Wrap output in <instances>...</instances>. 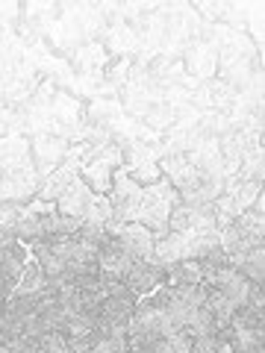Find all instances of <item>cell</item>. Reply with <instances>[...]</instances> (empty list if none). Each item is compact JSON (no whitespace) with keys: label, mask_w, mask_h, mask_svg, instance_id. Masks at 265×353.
Wrapping results in <instances>:
<instances>
[{"label":"cell","mask_w":265,"mask_h":353,"mask_svg":"<svg viewBox=\"0 0 265 353\" xmlns=\"http://www.w3.org/2000/svg\"><path fill=\"white\" fill-rule=\"evenodd\" d=\"M215 321L201 285H159L139 297L127 324L130 353H213Z\"/></svg>","instance_id":"1"},{"label":"cell","mask_w":265,"mask_h":353,"mask_svg":"<svg viewBox=\"0 0 265 353\" xmlns=\"http://www.w3.org/2000/svg\"><path fill=\"white\" fill-rule=\"evenodd\" d=\"M97 280L127 285L136 297L157 292L165 280V268L157 259V236L141 224L112 221L97 250Z\"/></svg>","instance_id":"2"},{"label":"cell","mask_w":265,"mask_h":353,"mask_svg":"<svg viewBox=\"0 0 265 353\" xmlns=\"http://www.w3.org/2000/svg\"><path fill=\"white\" fill-rule=\"evenodd\" d=\"M106 239V227L83 224L74 233L44 236L27 248L30 259L39 265L50 285L74 283L83 277H97V250Z\"/></svg>","instance_id":"3"},{"label":"cell","mask_w":265,"mask_h":353,"mask_svg":"<svg viewBox=\"0 0 265 353\" xmlns=\"http://www.w3.org/2000/svg\"><path fill=\"white\" fill-rule=\"evenodd\" d=\"M218 218L213 203H177L168 218L165 236L157 239V259L162 268L177 262L213 259L221 256Z\"/></svg>","instance_id":"4"},{"label":"cell","mask_w":265,"mask_h":353,"mask_svg":"<svg viewBox=\"0 0 265 353\" xmlns=\"http://www.w3.org/2000/svg\"><path fill=\"white\" fill-rule=\"evenodd\" d=\"M21 130L27 136H57L68 145H80L88 136L86 103L68 94L53 80H41L27 106L21 109Z\"/></svg>","instance_id":"5"},{"label":"cell","mask_w":265,"mask_h":353,"mask_svg":"<svg viewBox=\"0 0 265 353\" xmlns=\"http://www.w3.org/2000/svg\"><path fill=\"white\" fill-rule=\"evenodd\" d=\"M177 203H180V194L174 192V185L165 180V176L157 180L153 185L136 183L121 168L112 176L109 206H112L115 224H141V227H148L157 239H162L165 230H168V218H171Z\"/></svg>","instance_id":"6"},{"label":"cell","mask_w":265,"mask_h":353,"mask_svg":"<svg viewBox=\"0 0 265 353\" xmlns=\"http://www.w3.org/2000/svg\"><path fill=\"white\" fill-rule=\"evenodd\" d=\"M265 194L248 212L218 227L227 262L253 285H265Z\"/></svg>","instance_id":"7"},{"label":"cell","mask_w":265,"mask_h":353,"mask_svg":"<svg viewBox=\"0 0 265 353\" xmlns=\"http://www.w3.org/2000/svg\"><path fill=\"white\" fill-rule=\"evenodd\" d=\"M41 176L32 159L30 136L24 130H9L0 136V201L27 203L39 194Z\"/></svg>","instance_id":"8"},{"label":"cell","mask_w":265,"mask_h":353,"mask_svg":"<svg viewBox=\"0 0 265 353\" xmlns=\"http://www.w3.org/2000/svg\"><path fill=\"white\" fill-rule=\"evenodd\" d=\"M213 32L218 41V68H215L218 80L233 85L236 92L262 83V50L253 44L248 32L224 24H213Z\"/></svg>","instance_id":"9"},{"label":"cell","mask_w":265,"mask_h":353,"mask_svg":"<svg viewBox=\"0 0 265 353\" xmlns=\"http://www.w3.org/2000/svg\"><path fill=\"white\" fill-rule=\"evenodd\" d=\"M118 101L130 118L141 121L145 127L157 130V132H168V127L174 124V112H171L168 101H165V92H162L157 77L150 74L148 65L132 62L127 80L118 92Z\"/></svg>","instance_id":"10"},{"label":"cell","mask_w":265,"mask_h":353,"mask_svg":"<svg viewBox=\"0 0 265 353\" xmlns=\"http://www.w3.org/2000/svg\"><path fill=\"white\" fill-rule=\"evenodd\" d=\"M204 262V274H201V289L206 294L209 312H213L215 330L221 333L230 318H233L242 306H245L248 294H251V280H245L242 274L227 262V256H213V259H201Z\"/></svg>","instance_id":"11"},{"label":"cell","mask_w":265,"mask_h":353,"mask_svg":"<svg viewBox=\"0 0 265 353\" xmlns=\"http://www.w3.org/2000/svg\"><path fill=\"white\" fill-rule=\"evenodd\" d=\"M83 224L74 221L68 215H62L57 203L50 201H41V197H32V201L24 203V212H21V221H18V230H15V239L24 241L30 248L32 241H39L44 236H62V233H74L80 230Z\"/></svg>","instance_id":"12"},{"label":"cell","mask_w":265,"mask_h":353,"mask_svg":"<svg viewBox=\"0 0 265 353\" xmlns=\"http://www.w3.org/2000/svg\"><path fill=\"white\" fill-rule=\"evenodd\" d=\"M57 209L62 215L80 221V224H101V227L112 224V206H109V197L95 194L83 183V176H77L68 189L57 197Z\"/></svg>","instance_id":"13"},{"label":"cell","mask_w":265,"mask_h":353,"mask_svg":"<svg viewBox=\"0 0 265 353\" xmlns=\"http://www.w3.org/2000/svg\"><path fill=\"white\" fill-rule=\"evenodd\" d=\"M204 27V18L197 15V9L192 3H165V41L157 59H183L186 44L192 41V36Z\"/></svg>","instance_id":"14"},{"label":"cell","mask_w":265,"mask_h":353,"mask_svg":"<svg viewBox=\"0 0 265 353\" xmlns=\"http://www.w3.org/2000/svg\"><path fill=\"white\" fill-rule=\"evenodd\" d=\"M86 145V153L80 159V176L83 183L92 189L95 194L109 197L112 192V176L118 174L121 162H124V153H121L118 145Z\"/></svg>","instance_id":"15"},{"label":"cell","mask_w":265,"mask_h":353,"mask_svg":"<svg viewBox=\"0 0 265 353\" xmlns=\"http://www.w3.org/2000/svg\"><path fill=\"white\" fill-rule=\"evenodd\" d=\"M183 68H186V74H189L195 83L215 80V68H218V41H215V32H213V24H209V21H204V27L195 32L189 44H186Z\"/></svg>","instance_id":"16"},{"label":"cell","mask_w":265,"mask_h":353,"mask_svg":"<svg viewBox=\"0 0 265 353\" xmlns=\"http://www.w3.org/2000/svg\"><path fill=\"white\" fill-rule=\"evenodd\" d=\"M259 197H262V183H257V180H230L224 189H221V194L215 197V203H213L218 227L227 224V221H233V218H239L242 212H248Z\"/></svg>","instance_id":"17"},{"label":"cell","mask_w":265,"mask_h":353,"mask_svg":"<svg viewBox=\"0 0 265 353\" xmlns=\"http://www.w3.org/2000/svg\"><path fill=\"white\" fill-rule=\"evenodd\" d=\"M30 262V250L24 241L15 236H0V303L9 301L15 285L24 277V268Z\"/></svg>","instance_id":"18"},{"label":"cell","mask_w":265,"mask_h":353,"mask_svg":"<svg viewBox=\"0 0 265 353\" xmlns=\"http://www.w3.org/2000/svg\"><path fill=\"white\" fill-rule=\"evenodd\" d=\"M30 148H32V159H36V171H39L41 180L57 171L65 162V157H68V150H71L68 141H62L57 136H32Z\"/></svg>","instance_id":"19"},{"label":"cell","mask_w":265,"mask_h":353,"mask_svg":"<svg viewBox=\"0 0 265 353\" xmlns=\"http://www.w3.org/2000/svg\"><path fill=\"white\" fill-rule=\"evenodd\" d=\"M21 212H24V203H9L0 201V236H15Z\"/></svg>","instance_id":"20"},{"label":"cell","mask_w":265,"mask_h":353,"mask_svg":"<svg viewBox=\"0 0 265 353\" xmlns=\"http://www.w3.org/2000/svg\"><path fill=\"white\" fill-rule=\"evenodd\" d=\"M9 130H21V112L9 106L3 101V94H0V136L9 132Z\"/></svg>","instance_id":"21"},{"label":"cell","mask_w":265,"mask_h":353,"mask_svg":"<svg viewBox=\"0 0 265 353\" xmlns=\"http://www.w3.org/2000/svg\"><path fill=\"white\" fill-rule=\"evenodd\" d=\"M213 353H242V350H236L233 345H230V341H227V336H215V350Z\"/></svg>","instance_id":"22"},{"label":"cell","mask_w":265,"mask_h":353,"mask_svg":"<svg viewBox=\"0 0 265 353\" xmlns=\"http://www.w3.org/2000/svg\"><path fill=\"white\" fill-rule=\"evenodd\" d=\"M0 353H12V350H9V347L3 345V339H0Z\"/></svg>","instance_id":"23"}]
</instances>
